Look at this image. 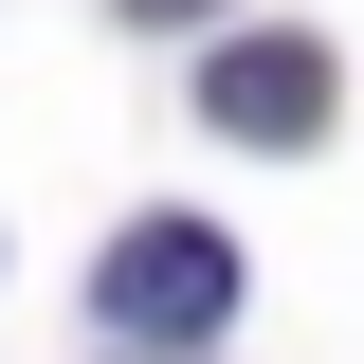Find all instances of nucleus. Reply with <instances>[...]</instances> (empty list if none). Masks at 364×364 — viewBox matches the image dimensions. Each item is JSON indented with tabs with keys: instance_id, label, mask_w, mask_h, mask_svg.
<instances>
[{
	"instance_id": "f03ea898",
	"label": "nucleus",
	"mask_w": 364,
	"mask_h": 364,
	"mask_svg": "<svg viewBox=\"0 0 364 364\" xmlns=\"http://www.w3.org/2000/svg\"><path fill=\"white\" fill-rule=\"evenodd\" d=\"M200 109H219L237 146H310V128H328V55H310V37H237L219 73H200Z\"/></svg>"
},
{
	"instance_id": "20e7f679",
	"label": "nucleus",
	"mask_w": 364,
	"mask_h": 364,
	"mask_svg": "<svg viewBox=\"0 0 364 364\" xmlns=\"http://www.w3.org/2000/svg\"><path fill=\"white\" fill-rule=\"evenodd\" d=\"M109 364H146V346H109Z\"/></svg>"
},
{
	"instance_id": "f257e3e1",
	"label": "nucleus",
	"mask_w": 364,
	"mask_h": 364,
	"mask_svg": "<svg viewBox=\"0 0 364 364\" xmlns=\"http://www.w3.org/2000/svg\"><path fill=\"white\" fill-rule=\"evenodd\" d=\"M91 310H109V346H146V364L219 346V328H237V237L219 219H128L109 273H91Z\"/></svg>"
},
{
	"instance_id": "7ed1b4c3",
	"label": "nucleus",
	"mask_w": 364,
	"mask_h": 364,
	"mask_svg": "<svg viewBox=\"0 0 364 364\" xmlns=\"http://www.w3.org/2000/svg\"><path fill=\"white\" fill-rule=\"evenodd\" d=\"M109 18H219V0H109Z\"/></svg>"
}]
</instances>
